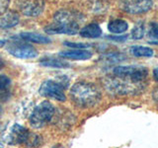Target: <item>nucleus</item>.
Segmentation results:
<instances>
[{
    "instance_id": "obj_1",
    "label": "nucleus",
    "mask_w": 158,
    "mask_h": 148,
    "mask_svg": "<svg viewBox=\"0 0 158 148\" xmlns=\"http://www.w3.org/2000/svg\"><path fill=\"white\" fill-rule=\"evenodd\" d=\"M84 21V16L77 11L60 9L53 15V21L44 28L47 34L75 35L80 31V25Z\"/></svg>"
},
{
    "instance_id": "obj_2",
    "label": "nucleus",
    "mask_w": 158,
    "mask_h": 148,
    "mask_svg": "<svg viewBox=\"0 0 158 148\" xmlns=\"http://www.w3.org/2000/svg\"><path fill=\"white\" fill-rule=\"evenodd\" d=\"M101 92L95 84L79 81L70 89V98L72 102L79 108H91L100 102Z\"/></svg>"
},
{
    "instance_id": "obj_3",
    "label": "nucleus",
    "mask_w": 158,
    "mask_h": 148,
    "mask_svg": "<svg viewBox=\"0 0 158 148\" xmlns=\"http://www.w3.org/2000/svg\"><path fill=\"white\" fill-rule=\"evenodd\" d=\"M103 84L107 90L118 95H135L145 88L146 83H135L127 78L112 74L103 79Z\"/></svg>"
},
{
    "instance_id": "obj_4",
    "label": "nucleus",
    "mask_w": 158,
    "mask_h": 148,
    "mask_svg": "<svg viewBox=\"0 0 158 148\" xmlns=\"http://www.w3.org/2000/svg\"><path fill=\"white\" fill-rule=\"evenodd\" d=\"M56 108L48 101H44L34 109L29 117V122L34 128H43L52 121Z\"/></svg>"
},
{
    "instance_id": "obj_5",
    "label": "nucleus",
    "mask_w": 158,
    "mask_h": 148,
    "mask_svg": "<svg viewBox=\"0 0 158 148\" xmlns=\"http://www.w3.org/2000/svg\"><path fill=\"white\" fill-rule=\"evenodd\" d=\"M67 85L68 83H65L64 80L54 81L52 79H48V80H46L42 83L39 89V93L43 97L53 99V100L59 102H64L66 100L64 89L67 87Z\"/></svg>"
},
{
    "instance_id": "obj_6",
    "label": "nucleus",
    "mask_w": 158,
    "mask_h": 148,
    "mask_svg": "<svg viewBox=\"0 0 158 148\" xmlns=\"http://www.w3.org/2000/svg\"><path fill=\"white\" fill-rule=\"evenodd\" d=\"M113 74L118 77L127 78L135 83H146L148 69L141 65L116 66L113 69Z\"/></svg>"
},
{
    "instance_id": "obj_7",
    "label": "nucleus",
    "mask_w": 158,
    "mask_h": 148,
    "mask_svg": "<svg viewBox=\"0 0 158 148\" xmlns=\"http://www.w3.org/2000/svg\"><path fill=\"white\" fill-rule=\"evenodd\" d=\"M7 51L11 56L22 59H31L39 56L37 49L32 44L25 42H11L7 47Z\"/></svg>"
},
{
    "instance_id": "obj_8",
    "label": "nucleus",
    "mask_w": 158,
    "mask_h": 148,
    "mask_svg": "<svg viewBox=\"0 0 158 148\" xmlns=\"http://www.w3.org/2000/svg\"><path fill=\"white\" fill-rule=\"evenodd\" d=\"M30 134H31V131L28 128L21 125H18V123H15L10 128L8 134V143L10 145L26 144Z\"/></svg>"
},
{
    "instance_id": "obj_9",
    "label": "nucleus",
    "mask_w": 158,
    "mask_h": 148,
    "mask_svg": "<svg viewBox=\"0 0 158 148\" xmlns=\"http://www.w3.org/2000/svg\"><path fill=\"white\" fill-rule=\"evenodd\" d=\"M153 6L151 0H135V1H123L121 8L128 14H142L149 11Z\"/></svg>"
},
{
    "instance_id": "obj_10",
    "label": "nucleus",
    "mask_w": 158,
    "mask_h": 148,
    "mask_svg": "<svg viewBox=\"0 0 158 148\" xmlns=\"http://www.w3.org/2000/svg\"><path fill=\"white\" fill-rule=\"evenodd\" d=\"M44 5L43 1H22L19 3V8L25 16L38 17L44 12Z\"/></svg>"
},
{
    "instance_id": "obj_11",
    "label": "nucleus",
    "mask_w": 158,
    "mask_h": 148,
    "mask_svg": "<svg viewBox=\"0 0 158 148\" xmlns=\"http://www.w3.org/2000/svg\"><path fill=\"white\" fill-rule=\"evenodd\" d=\"M20 22V16L16 11L6 10L0 13V28L10 29L15 27Z\"/></svg>"
},
{
    "instance_id": "obj_12",
    "label": "nucleus",
    "mask_w": 158,
    "mask_h": 148,
    "mask_svg": "<svg viewBox=\"0 0 158 148\" xmlns=\"http://www.w3.org/2000/svg\"><path fill=\"white\" fill-rule=\"evenodd\" d=\"M59 56L72 60H87L92 57V52L87 49H67L59 52Z\"/></svg>"
},
{
    "instance_id": "obj_13",
    "label": "nucleus",
    "mask_w": 158,
    "mask_h": 148,
    "mask_svg": "<svg viewBox=\"0 0 158 148\" xmlns=\"http://www.w3.org/2000/svg\"><path fill=\"white\" fill-rule=\"evenodd\" d=\"M20 38L25 42H31L35 43H49L52 42V39L46 35L36 33V32H23L20 34Z\"/></svg>"
},
{
    "instance_id": "obj_14",
    "label": "nucleus",
    "mask_w": 158,
    "mask_h": 148,
    "mask_svg": "<svg viewBox=\"0 0 158 148\" xmlns=\"http://www.w3.org/2000/svg\"><path fill=\"white\" fill-rule=\"evenodd\" d=\"M40 63H41V65L43 66L53 67V68H67L70 66L68 64V62L63 60L61 57L49 56H46L40 59Z\"/></svg>"
},
{
    "instance_id": "obj_15",
    "label": "nucleus",
    "mask_w": 158,
    "mask_h": 148,
    "mask_svg": "<svg viewBox=\"0 0 158 148\" xmlns=\"http://www.w3.org/2000/svg\"><path fill=\"white\" fill-rule=\"evenodd\" d=\"M79 34L82 38L85 39H97L101 37L102 35V29L96 23L88 24L86 26H84L82 29H80Z\"/></svg>"
},
{
    "instance_id": "obj_16",
    "label": "nucleus",
    "mask_w": 158,
    "mask_h": 148,
    "mask_svg": "<svg viewBox=\"0 0 158 148\" xmlns=\"http://www.w3.org/2000/svg\"><path fill=\"white\" fill-rule=\"evenodd\" d=\"M128 29V24L127 21L123 19H115L109 22L108 30L109 32L114 35H121L125 33Z\"/></svg>"
},
{
    "instance_id": "obj_17",
    "label": "nucleus",
    "mask_w": 158,
    "mask_h": 148,
    "mask_svg": "<svg viewBox=\"0 0 158 148\" xmlns=\"http://www.w3.org/2000/svg\"><path fill=\"white\" fill-rule=\"evenodd\" d=\"M130 51L135 57H151L154 53L152 48L144 46H132Z\"/></svg>"
},
{
    "instance_id": "obj_18",
    "label": "nucleus",
    "mask_w": 158,
    "mask_h": 148,
    "mask_svg": "<svg viewBox=\"0 0 158 148\" xmlns=\"http://www.w3.org/2000/svg\"><path fill=\"white\" fill-rule=\"evenodd\" d=\"M144 33H145L144 23L139 22V23H137L136 25H135V27L132 28L131 37L133 39H140L143 38V36H144Z\"/></svg>"
},
{
    "instance_id": "obj_19",
    "label": "nucleus",
    "mask_w": 158,
    "mask_h": 148,
    "mask_svg": "<svg viewBox=\"0 0 158 148\" xmlns=\"http://www.w3.org/2000/svg\"><path fill=\"white\" fill-rule=\"evenodd\" d=\"M43 144V138L40 136L39 134H36V133H32L30 134L28 140L26 142V145L29 148H37L39 146H41Z\"/></svg>"
},
{
    "instance_id": "obj_20",
    "label": "nucleus",
    "mask_w": 158,
    "mask_h": 148,
    "mask_svg": "<svg viewBox=\"0 0 158 148\" xmlns=\"http://www.w3.org/2000/svg\"><path fill=\"white\" fill-rule=\"evenodd\" d=\"M106 61H111V62H120L123 61V59H126L125 56H123L121 53H109L104 57Z\"/></svg>"
},
{
    "instance_id": "obj_21",
    "label": "nucleus",
    "mask_w": 158,
    "mask_h": 148,
    "mask_svg": "<svg viewBox=\"0 0 158 148\" xmlns=\"http://www.w3.org/2000/svg\"><path fill=\"white\" fill-rule=\"evenodd\" d=\"M11 85V79L4 74H0V91L6 90Z\"/></svg>"
},
{
    "instance_id": "obj_22",
    "label": "nucleus",
    "mask_w": 158,
    "mask_h": 148,
    "mask_svg": "<svg viewBox=\"0 0 158 148\" xmlns=\"http://www.w3.org/2000/svg\"><path fill=\"white\" fill-rule=\"evenodd\" d=\"M148 36L152 39H158V24L157 23H150L149 29H148Z\"/></svg>"
},
{
    "instance_id": "obj_23",
    "label": "nucleus",
    "mask_w": 158,
    "mask_h": 148,
    "mask_svg": "<svg viewBox=\"0 0 158 148\" xmlns=\"http://www.w3.org/2000/svg\"><path fill=\"white\" fill-rule=\"evenodd\" d=\"M66 47H69L71 48H75V49H84L90 47L89 43H70V42H65L64 43Z\"/></svg>"
},
{
    "instance_id": "obj_24",
    "label": "nucleus",
    "mask_w": 158,
    "mask_h": 148,
    "mask_svg": "<svg viewBox=\"0 0 158 148\" xmlns=\"http://www.w3.org/2000/svg\"><path fill=\"white\" fill-rule=\"evenodd\" d=\"M107 38L110 39H113V41H117V42H125L127 39V35H125V36H120V37L118 36H109Z\"/></svg>"
},
{
    "instance_id": "obj_25",
    "label": "nucleus",
    "mask_w": 158,
    "mask_h": 148,
    "mask_svg": "<svg viewBox=\"0 0 158 148\" xmlns=\"http://www.w3.org/2000/svg\"><path fill=\"white\" fill-rule=\"evenodd\" d=\"M8 5H9V2L7 1H0V13L6 11Z\"/></svg>"
},
{
    "instance_id": "obj_26",
    "label": "nucleus",
    "mask_w": 158,
    "mask_h": 148,
    "mask_svg": "<svg viewBox=\"0 0 158 148\" xmlns=\"http://www.w3.org/2000/svg\"><path fill=\"white\" fill-rule=\"evenodd\" d=\"M152 97H153V99H154V101L156 103H158V87H156L154 90H153V92H152Z\"/></svg>"
},
{
    "instance_id": "obj_27",
    "label": "nucleus",
    "mask_w": 158,
    "mask_h": 148,
    "mask_svg": "<svg viewBox=\"0 0 158 148\" xmlns=\"http://www.w3.org/2000/svg\"><path fill=\"white\" fill-rule=\"evenodd\" d=\"M153 76H154V79L156 81H158V68H155L153 70Z\"/></svg>"
},
{
    "instance_id": "obj_28",
    "label": "nucleus",
    "mask_w": 158,
    "mask_h": 148,
    "mask_svg": "<svg viewBox=\"0 0 158 148\" xmlns=\"http://www.w3.org/2000/svg\"><path fill=\"white\" fill-rule=\"evenodd\" d=\"M6 44V41L5 39H0V47H3Z\"/></svg>"
},
{
    "instance_id": "obj_29",
    "label": "nucleus",
    "mask_w": 158,
    "mask_h": 148,
    "mask_svg": "<svg viewBox=\"0 0 158 148\" xmlns=\"http://www.w3.org/2000/svg\"><path fill=\"white\" fill-rule=\"evenodd\" d=\"M3 66H4V60H3L1 57H0V68L3 67Z\"/></svg>"
},
{
    "instance_id": "obj_30",
    "label": "nucleus",
    "mask_w": 158,
    "mask_h": 148,
    "mask_svg": "<svg viewBox=\"0 0 158 148\" xmlns=\"http://www.w3.org/2000/svg\"><path fill=\"white\" fill-rule=\"evenodd\" d=\"M150 43H152V44H156V46H158V41H155V42H150Z\"/></svg>"
},
{
    "instance_id": "obj_31",
    "label": "nucleus",
    "mask_w": 158,
    "mask_h": 148,
    "mask_svg": "<svg viewBox=\"0 0 158 148\" xmlns=\"http://www.w3.org/2000/svg\"><path fill=\"white\" fill-rule=\"evenodd\" d=\"M0 113H1V108H0Z\"/></svg>"
}]
</instances>
